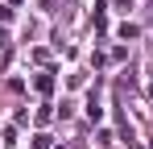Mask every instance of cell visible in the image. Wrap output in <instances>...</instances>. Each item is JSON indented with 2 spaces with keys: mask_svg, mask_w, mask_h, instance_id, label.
Segmentation results:
<instances>
[{
  "mask_svg": "<svg viewBox=\"0 0 153 149\" xmlns=\"http://www.w3.org/2000/svg\"><path fill=\"white\" fill-rule=\"evenodd\" d=\"M8 42H13V37H8V33L0 29V50H8Z\"/></svg>",
  "mask_w": 153,
  "mask_h": 149,
  "instance_id": "obj_4",
  "label": "cell"
},
{
  "mask_svg": "<svg viewBox=\"0 0 153 149\" xmlns=\"http://www.w3.org/2000/svg\"><path fill=\"white\" fill-rule=\"evenodd\" d=\"M33 149H50V137H46V133H37V137H33Z\"/></svg>",
  "mask_w": 153,
  "mask_h": 149,
  "instance_id": "obj_3",
  "label": "cell"
},
{
  "mask_svg": "<svg viewBox=\"0 0 153 149\" xmlns=\"http://www.w3.org/2000/svg\"><path fill=\"white\" fill-rule=\"evenodd\" d=\"M87 116H91V120H100V116H103V108H100V95H95V91H91V99H87Z\"/></svg>",
  "mask_w": 153,
  "mask_h": 149,
  "instance_id": "obj_2",
  "label": "cell"
},
{
  "mask_svg": "<svg viewBox=\"0 0 153 149\" xmlns=\"http://www.w3.org/2000/svg\"><path fill=\"white\" fill-rule=\"evenodd\" d=\"M8 17H13V8H0V21H8Z\"/></svg>",
  "mask_w": 153,
  "mask_h": 149,
  "instance_id": "obj_5",
  "label": "cell"
},
{
  "mask_svg": "<svg viewBox=\"0 0 153 149\" xmlns=\"http://www.w3.org/2000/svg\"><path fill=\"white\" fill-rule=\"evenodd\" d=\"M33 87H37L42 95H50V91H54V74L50 71H37V74H33Z\"/></svg>",
  "mask_w": 153,
  "mask_h": 149,
  "instance_id": "obj_1",
  "label": "cell"
}]
</instances>
